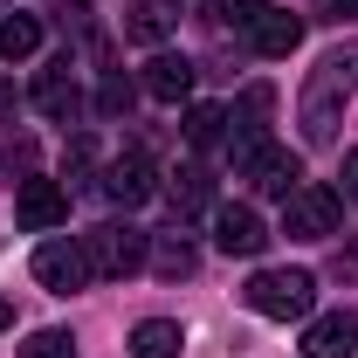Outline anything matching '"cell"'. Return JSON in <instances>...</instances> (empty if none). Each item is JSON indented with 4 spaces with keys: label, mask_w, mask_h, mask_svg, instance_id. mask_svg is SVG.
<instances>
[{
    "label": "cell",
    "mask_w": 358,
    "mask_h": 358,
    "mask_svg": "<svg viewBox=\"0 0 358 358\" xmlns=\"http://www.w3.org/2000/svg\"><path fill=\"white\" fill-rule=\"evenodd\" d=\"M14 221L28 227V234H55V227L69 221V193L55 186V179H21V193H14Z\"/></svg>",
    "instance_id": "obj_5"
},
{
    "label": "cell",
    "mask_w": 358,
    "mask_h": 358,
    "mask_svg": "<svg viewBox=\"0 0 358 358\" xmlns=\"http://www.w3.org/2000/svg\"><path fill=\"white\" fill-rule=\"evenodd\" d=\"M214 248L221 255H262L268 248V227H262V214L255 207H214Z\"/></svg>",
    "instance_id": "obj_7"
},
{
    "label": "cell",
    "mask_w": 358,
    "mask_h": 358,
    "mask_svg": "<svg viewBox=\"0 0 358 358\" xmlns=\"http://www.w3.org/2000/svg\"><path fill=\"white\" fill-rule=\"evenodd\" d=\"M152 193H159V173H152V159H145V152H124V159H110V166H103V200H110V207H124V214H131V207H145Z\"/></svg>",
    "instance_id": "obj_6"
},
{
    "label": "cell",
    "mask_w": 358,
    "mask_h": 358,
    "mask_svg": "<svg viewBox=\"0 0 358 358\" xmlns=\"http://www.w3.org/2000/svg\"><path fill=\"white\" fill-rule=\"evenodd\" d=\"M138 103V83L131 76H103V90H96V117H124Z\"/></svg>",
    "instance_id": "obj_18"
},
{
    "label": "cell",
    "mask_w": 358,
    "mask_h": 358,
    "mask_svg": "<svg viewBox=\"0 0 358 358\" xmlns=\"http://www.w3.org/2000/svg\"><path fill=\"white\" fill-rule=\"evenodd\" d=\"M14 358H76V338H69V331H35Z\"/></svg>",
    "instance_id": "obj_19"
},
{
    "label": "cell",
    "mask_w": 358,
    "mask_h": 358,
    "mask_svg": "<svg viewBox=\"0 0 358 358\" xmlns=\"http://www.w3.org/2000/svg\"><path fill=\"white\" fill-rule=\"evenodd\" d=\"M241 296H248L255 317L296 324V317H310V303H317V275L310 268H255V282H248Z\"/></svg>",
    "instance_id": "obj_1"
},
{
    "label": "cell",
    "mask_w": 358,
    "mask_h": 358,
    "mask_svg": "<svg viewBox=\"0 0 358 358\" xmlns=\"http://www.w3.org/2000/svg\"><path fill=\"white\" fill-rule=\"evenodd\" d=\"M338 214H345V193H331V186H296V193L282 200V234L324 241V234H338Z\"/></svg>",
    "instance_id": "obj_4"
},
{
    "label": "cell",
    "mask_w": 358,
    "mask_h": 358,
    "mask_svg": "<svg viewBox=\"0 0 358 358\" xmlns=\"http://www.w3.org/2000/svg\"><path fill=\"white\" fill-rule=\"evenodd\" d=\"M255 48H262L268 62L296 55V48H303V14H275V7H268L262 21H255Z\"/></svg>",
    "instance_id": "obj_11"
},
{
    "label": "cell",
    "mask_w": 358,
    "mask_h": 358,
    "mask_svg": "<svg viewBox=\"0 0 358 358\" xmlns=\"http://www.w3.org/2000/svg\"><path fill=\"white\" fill-rule=\"evenodd\" d=\"M159 35H166V14H159V7H138L131 14V42H159Z\"/></svg>",
    "instance_id": "obj_22"
},
{
    "label": "cell",
    "mask_w": 358,
    "mask_h": 358,
    "mask_svg": "<svg viewBox=\"0 0 358 358\" xmlns=\"http://www.w3.org/2000/svg\"><path fill=\"white\" fill-rule=\"evenodd\" d=\"M345 200L358 207V152H345Z\"/></svg>",
    "instance_id": "obj_23"
},
{
    "label": "cell",
    "mask_w": 358,
    "mask_h": 358,
    "mask_svg": "<svg viewBox=\"0 0 358 358\" xmlns=\"http://www.w3.org/2000/svg\"><path fill=\"white\" fill-rule=\"evenodd\" d=\"M324 7H331L338 21H358V0H324Z\"/></svg>",
    "instance_id": "obj_24"
},
{
    "label": "cell",
    "mask_w": 358,
    "mask_h": 358,
    "mask_svg": "<svg viewBox=\"0 0 358 358\" xmlns=\"http://www.w3.org/2000/svg\"><path fill=\"white\" fill-rule=\"evenodd\" d=\"M166 193H173V207H179V214H200V207H214V179L200 173V166H179Z\"/></svg>",
    "instance_id": "obj_15"
},
{
    "label": "cell",
    "mask_w": 358,
    "mask_h": 358,
    "mask_svg": "<svg viewBox=\"0 0 358 358\" xmlns=\"http://www.w3.org/2000/svg\"><path fill=\"white\" fill-rule=\"evenodd\" d=\"M83 255L96 275H138L145 268V255H152V234H138V227H90L83 234Z\"/></svg>",
    "instance_id": "obj_2"
},
{
    "label": "cell",
    "mask_w": 358,
    "mask_h": 358,
    "mask_svg": "<svg viewBox=\"0 0 358 358\" xmlns=\"http://www.w3.org/2000/svg\"><path fill=\"white\" fill-rule=\"evenodd\" d=\"M179 352H186V331L173 317H145L131 331V358H179Z\"/></svg>",
    "instance_id": "obj_13"
},
{
    "label": "cell",
    "mask_w": 358,
    "mask_h": 358,
    "mask_svg": "<svg viewBox=\"0 0 358 358\" xmlns=\"http://www.w3.org/2000/svg\"><path fill=\"white\" fill-rule=\"evenodd\" d=\"M214 14H221V28H248V35H255V21L268 14V0H214Z\"/></svg>",
    "instance_id": "obj_20"
},
{
    "label": "cell",
    "mask_w": 358,
    "mask_h": 358,
    "mask_svg": "<svg viewBox=\"0 0 358 358\" xmlns=\"http://www.w3.org/2000/svg\"><path fill=\"white\" fill-rule=\"evenodd\" d=\"M35 282H42V289H55V296H76V289H83L90 275H96V268H90V255H83V234H76V241H69V234H48L42 248H35Z\"/></svg>",
    "instance_id": "obj_3"
},
{
    "label": "cell",
    "mask_w": 358,
    "mask_h": 358,
    "mask_svg": "<svg viewBox=\"0 0 358 358\" xmlns=\"http://www.w3.org/2000/svg\"><path fill=\"white\" fill-rule=\"evenodd\" d=\"M35 110L55 117V124H69V117L83 110V90H76V76H69V62H62V69H42V83H35Z\"/></svg>",
    "instance_id": "obj_10"
},
{
    "label": "cell",
    "mask_w": 358,
    "mask_h": 358,
    "mask_svg": "<svg viewBox=\"0 0 358 358\" xmlns=\"http://www.w3.org/2000/svg\"><path fill=\"white\" fill-rule=\"evenodd\" d=\"M241 179H255L268 200H289V193L303 186V166H296V152H282V145H262V152L241 166Z\"/></svg>",
    "instance_id": "obj_9"
},
{
    "label": "cell",
    "mask_w": 358,
    "mask_h": 358,
    "mask_svg": "<svg viewBox=\"0 0 358 358\" xmlns=\"http://www.w3.org/2000/svg\"><path fill=\"white\" fill-rule=\"evenodd\" d=\"M186 90H193V62H186V55H152V62H145V96L179 103Z\"/></svg>",
    "instance_id": "obj_12"
},
{
    "label": "cell",
    "mask_w": 358,
    "mask_h": 358,
    "mask_svg": "<svg viewBox=\"0 0 358 358\" xmlns=\"http://www.w3.org/2000/svg\"><path fill=\"white\" fill-rule=\"evenodd\" d=\"M324 83L358 90V42H352V48H331V62H324Z\"/></svg>",
    "instance_id": "obj_21"
},
{
    "label": "cell",
    "mask_w": 358,
    "mask_h": 358,
    "mask_svg": "<svg viewBox=\"0 0 358 358\" xmlns=\"http://www.w3.org/2000/svg\"><path fill=\"white\" fill-rule=\"evenodd\" d=\"M221 131H227V110H221V103H193V110H186V145L207 152V145H221Z\"/></svg>",
    "instance_id": "obj_17"
},
{
    "label": "cell",
    "mask_w": 358,
    "mask_h": 358,
    "mask_svg": "<svg viewBox=\"0 0 358 358\" xmlns=\"http://www.w3.org/2000/svg\"><path fill=\"white\" fill-rule=\"evenodd\" d=\"M35 48H42V21H35V14H7V21H0V55H7V62H21V55H35Z\"/></svg>",
    "instance_id": "obj_16"
},
{
    "label": "cell",
    "mask_w": 358,
    "mask_h": 358,
    "mask_svg": "<svg viewBox=\"0 0 358 358\" xmlns=\"http://www.w3.org/2000/svg\"><path fill=\"white\" fill-rule=\"evenodd\" d=\"M303 358H358V317L352 310H324L303 331Z\"/></svg>",
    "instance_id": "obj_8"
},
{
    "label": "cell",
    "mask_w": 358,
    "mask_h": 358,
    "mask_svg": "<svg viewBox=\"0 0 358 358\" xmlns=\"http://www.w3.org/2000/svg\"><path fill=\"white\" fill-rule=\"evenodd\" d=\"M145 262L159 268V275H173V282H179V275H193V268H200V255H193V241H186V234H159Z\"/></svg>",
    "instance_id": "obj_14"
},
{
    "label": "cell",
    "mask_w": 358,
    "mask_h": 358,
    "mask_svg": "<svg viewBox=\"0 0 358 358\" xmlns=\"http://www.w3.org/2000/svg\"><path fill=\"white\" fill-rule=\"evenodd\" d=\"M7 324H14V303H0V331H7Z\"/></svg>",
    "instance_id": "obj_25"
}]
</instances>
